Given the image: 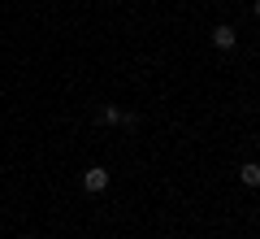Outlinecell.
<instances>
[{
  "label": "cell",
  "mask_w": 260,
  "mask_h": 239,
  "mask_svg": "<svg viewBox=\"0 0 260 239\" xmlns=\"http://www.w3.org/2000/svg\"><path fill=\"white\" fill-rule=\"evenodd\" d=\"M83 187H87V192H104V187H109V170H104V166H91V170L83 174Z\"/></svg>",
  "instance_id": "6da1fadb"
},
{
  "label": "cell",
  "mask_w": 260,
  "mask_h": 239,
  "mask_svg": "<svg viewBox=\"0 0 260 239\" xmlns=\"http://www.w3.org/2000/svg\"><path fill=\"white\" fill-rule=\"evenodd\" d=\"M239 183L243 187H260V166H256V161H247V166L239 170Z\"/></svg>",
  "instance_id": "3957f363"
},
{
  "label": "cell",
  "mask_w": 260,
  "mask_h": 239,
  "mask_svg": "<svg viewBox=\"0 0 260 239\" xmlns=\"http://www.w3.org/2000/svg\"><path fill=\"white\" fill-rule=\"evenodd\" d=\"M256 18H260V0H256Z\"/></svg>",
  "instance_id": "5b68a950"
},
{
  "label": "cell",
  "mask_w": 260,
  "mask_h": 239,
  "mask_svg": "<svg viewBox=\"0 0 260 239\" xmlns=\"http://www.w3.org/2000/svg\"><path fill=\"white\" fill-rule=\"evenodd\" d=\"M100 122H104V126H117V122H121V109H117V104H104V109H100Z\"/></svg>",
  "instance_id": "277c9868"
},
{
  "label": "cell",
  "mask_w": 260,
  "mask_h": 239,
  "mask_svg": "<svg viewBox=\"0 0 260 239\" xmlns=\"http://www.w3.org/2000/svg\"><path fill=\"white\" fill-rule=\"evenodd\" d=\"M213 44H217V48H234V44H239L234 26H217V31H213Z\"/></svg>",
  "instance_id": "7a4b0ae2"
}]
</instances>
